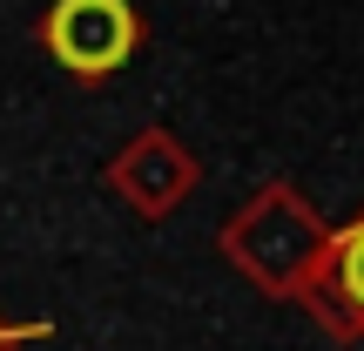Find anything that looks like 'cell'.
Instances as JSON below:
<instances>
[{
    "instance_id": "cell-3",
    "label": "cell",
    "mask_w": 364,
    "mask_h": 351,
    "mask_svg": "<svg viewBox=\"0 0 364 351\" xmlns=\"http://www.w3.org/2000/svg\"><path fill=\"white\" fill-rule=\"evenodd\" d=\"M0 345H7V331H0Z\"/></svg>"
},
{
    "instance_id": "cell-2",
    "label": "cell",
    "mask_w": 364,
    "mask_h": 351,
    "mask_svg": "<svg viewBox=\"0 0 364 351\" xmlns=\"http://www.w3.org/2000/svg\"><path fill=\"white\" fill-rule=\"evenodd\" d=\"M338 284H344L351 304H364V223L344 236V250H338Z\"/></svg>"
},
{
    "instance_id": "cell-1",
    "label": "cell",
    "mask_w": 364,
    "mask_h": 351,
    "mask_svg": "<svg viewBox=\"0 0 364 351\" xmlns=\"http://www.w3.org/2000/svg\"><path fill=\"white\" fill-rule=\"evenodd\" d=\"M48 48L75 75H108L135 54V14L129 0H54Z\"/></svg>"
}]
</instances>
